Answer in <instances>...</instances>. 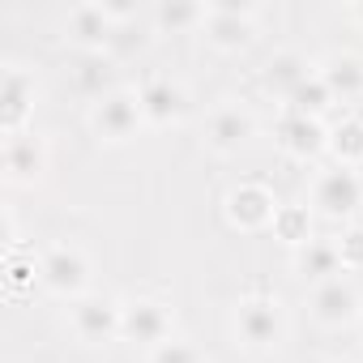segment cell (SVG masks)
I'll use <instances>...</instances> for the list:
<instances>
[{"label":"cell","mask_w":363,"mask_h":363,"mask_svg":"<svg viewBox=\"0 0 363 363\" xmlns=\"http://www.w3.org/2000/svg\"><path fill=\"white\" fill-rule=\"evenodd\" d=\"M286 308L278 295L269 291H248L240 303H235V337L244 350L252 354H269L286 342Z\"/></svg>","instance_id":"cell-1"},{"label":"cell","mask_w":363,"mask_h":363,"mask_svg":"<svg viewBox=\"0 0 363 363\" xmlns=\"http://www.w3.org/2000/svg\"><path fill=\"white\" fill-rule=\"evenodd\" d=\"M308 201H312V214L350 227V218H359V210H363V175H359V167H342V162L320 167L312 175Z\"/></svg>","instance_id":"cell-2"},{"label":"cell","mask_w":363,"mask_h":363,"mask_svg":"<svg viewBox=\"0 0 363 363\" xmlns=\"http://www.w3.org/2000/svg\"><path fill=\"white\" fill-rule=\"evenodd\" d=\"M86 120H90V133H94L99 145H128V141H137L141 128H145L141 99H137V90H128V86H111L103 99H94Z\"/></svg>","instance_id":"cell-3"},{"label":"cell","mask_w":363,"mask_h":363,"mask_svg":"<svg viewBox=\"0 0 363 363\" xmlns=\"http://www.w3.org/2000/svg\"><path fill=\"white\" fill-rule=\"evenodd\" d=\"M90 274H94V265H90V252L82 244L60 240V244H48L39 252V286L65 303L90 295Z\"/></svg>","instance_id":"cell-4"},{"label":"cell","mask_w":363,"mask_h":363,"mask_svg":"<svg viewBox=\"0 0 363 363\" xmlns=\"http://www.w3.org/2000/svg\"><path fill=\"white\" fill-rule=\"evenodd\" d=\"M252 137H257V116H252V107L244 99H218L201 120V141L218 158L240 154Z\"/></svg>","instance_id":"cell-5"},{"label":"cell","mask_w":363,"mask_h":363,"mask_svg":"<svg viewBox=\"0 0 363 363\" xmlns=\"http://www.w3.org/2000/svg\"><path fill=\"white\" fill-rule=\"evenodd\" d=\"M69 329L77 342L86 346H107L120 337L124 329V299L116 295H103V291H90L82 299L69 303Z\"/></svg>","instance_id":"cell-6"},{"label":"cell","mask_w":363,"mask_h":363,"mask_svg":"<svg viewBox=\"0 0 363 363\" xmlns=\"http://www.w3.org/2000/svg\"><path fill=\"white\" fill-rule=\"evenodd\" d=\"M201 35L214 52H244L257 39V5L248 0H218L206 5V22Z\"/></svg>","instance_id":"cell-7"},{"label":"cell","mask_w":363,"mask_h":363,"mask_svg":"<svg viewBox=\"0 0 363 363\" xmlns=\"http://www.w3.org/2000/svg\"><path fill=\"white\" fill-rule=\"evenodd\" d=\"M35 107H39V77H35V69L9 60L5 73H0V133L5 137L26 133Z\"/></svg>","instance_id":"cell-8"},{"label":"cell","mask_w":363,"mask_h":363,"mask_svg":"<svg viewBox=\"0 0 363 363\" xmlns=\"http://www.w3.org/2000/svg\"><path fill=\"white\" fill-rule=\"evenodd\" d=\"M124 342L141 346L145 354L162 342L175 337V312L167 299L158 295H137V299H124V329H120Z\"/></svg>","instance_id":"cell-9"},{"label":"cell","mask_w":363,"mask_h":363,"mask_svg":"<svg viewBox=\"0 0 363 363\" xmlns=\"http://www.w3.org/2000/svg\"><path fill=\"white\" fill-rule=\"evenodd\" d=\"M308 312H312V320H316L320 329H346V325H359V316H363V295H359V286H354L346 274H337V278L312 286Z\"/></svg>","instance_id":"cell-10"},{"label":"cell","mask_w":363,"mask_h":363,"mask_svg":"<svg viewBox=\"0 0 363 363\" xmlns=\"http://www.w3.org/2000/svg\"><path fill=\"white\" fill-rule=\"evenodd\" d=\"M137 99H141V111H145L150 128H175L179 120L189 116V90H184V82H175L171 73H150L137 86Z\"/></svg>","instance_id":"cell-11"},{"label":"cell","mask_w":363,"mask_h":363,"mask_svg":"<svg viewBox=\"0 0 363 363\" xmlns=\"http://www.w3.org/2000/svg\"><path fill=\"white\" fill-rule=\"evenodd\" d=\"M274 137H278V145H282L291 158H299V162H312V158L329 154V124H325L320 116H303V111H295V107H282V111H278Z\"/></svg>","instance_id":"cell-12"},{"label":"cell","mask_w":363,"mask_h":363,"mask_svg":"<svg viewBox=\"0 0 363 363\" xmlns=\"http://www.w3.org/2000/svg\"><path fill=\"white\" fill-rule=\"evenodd\" d=\"M48 158H52V150H48V141H43L35 128H26V133H18V137H5V150H0L5 179H9L13 189L39 184L43 171H48Z\"/></svg>","instance_id":"cell-13"},{"label":"cell","mask_w":363,"mask_h":363,"mask_svg":"<svg viewBox=\"0 0 363 363\" xmlns=\"http://www.w3.org/2000/svg\"><path fill=\"white\" fill-rule=\"evenodd\" d=\"M223 214L235 231H265L274 227V214H278V197L257 184V179H244V184H235L223 201Z\"/></svg>","instance_id":"cell-14"},{"label":"cell","mask_w":363,"mask_h":363,"mask_svg":"<svg viewBox=\"0 0 363 363\" xmlns=\"http://www.w3.org/2000/svg\"><path fill=\"white\" fill-rule=\"evenodd\" d=\"M111 30H116V22L107 18V9L103 5H73L69 9V18H65V35L82 48V52H103L107 43H111Z\"/></svg>","instance_id":"cell-15"},{"label":"cell","mask_w":363,"mask_h":363,"mask_svg":"<svg viewBox=\"0 0 363 363\" xmlns=\"http://www.w3.org/2000/svg\"><path fill=\"white\" fill-rule=\"evenodd\" d=\"M316 73L325 77V86L337 103H359L363 99V56L359 52H329L316 65Z\"/></svg>","instance_id":"cell-16"},{"label":"cell","mask_w":363,"mask_h":363,"mask_svg":"<svg viewBox=\"0 0 363 363\" xmlns=\"http://www.w3.org/2000/svg\"><path fill=\"white\" fill-rule=\"evenodd\" d=\"M316 73V65H308V56L303 52H295V48H286V52H274L269 56V65H265V73H261V82H265V90L269 94H278L282 103L308 82Z\"/></svg>","instance_id":"cell-17"},{"label":"cell","mask_w":363,"mask_h":363,"mask_svg":"<svg viewBox=\"0 0 363 363\" xmlns=\"http://www.w3.org/2000/svg\"><path fill=\"white\" fill-rule=\"evenodd\" d=\"M291 265H295V274L303 278V282H329V278H337L342 274V257H337V244L333 240H308L303 248H295L291 252Z\"/></svg>","instance_id":"cell-18"},{"label":"cell","mask_w":363,"mask_h":363,"mask_svg":"<svg viewBox=\"0 0 363 363\" xmlns=\"http://www.w3.org/2000/svg\"><path fill=\"white\" fill-rule=\"evenodd\" d=\"M329 158L342 167H363V120L359 116H342L337 124H329Z\"/></svg>","instance_id":"cell-19"},{"label":"cell","mask_w":363,"mask_h":363,"mask_svg":"<svg viewBox=\"0 0 363 363\" xmlns=\"http://www.w3.org/2000/svg\"><path fill=\"white\" fill-rule=\"evenodd\" d=\"M201 22H206V5H197V0H158L154 5V26L167 35L201 30Z\"/></svg>","instance_id":"cell-20"},{"label":"cell","mask_w":363,"mask_h":363,"mask_svg":"<svg viewBox=\"0 0 363 363\" xmlns=\"http://www.w3.org/2000/svg\"><path fill=\"white\" fill-rule=\"evenodd\" d=\"M274 235H278L282 244H291V252L303 248L308 240H316V235H312V210H308V206H278V214H274Z\"/></svg>","instance_id":"cell-21"},{"label":"cell","mask_w":363,"mask_h":363,"mask_svg":"<svg viewBox=\"0 0 363 363\" xmlns=\"http://www.w3.org/2000/svg\"><path fill=\"white\" fill-rule=\"evenodd\" d=\"M329 103H337V99L329 94V86H325V77H320V73H312V77H308L291 99H286V107H295V111H303V116H320V120H325Z\"/></svg>","instance_id":"cell-22"},{"label":"cell","mask_w":363,"mask_h":363,"mask_svg":"<svg viewBox=\"0 0 363 363\" xmlns=\"http://www.w3.org/2000/svg\"><path fill=\"white\" fill-rule=\"evenodd\" d=\"M145 363H210L206 359V350L193 342V337H171V342H162V346H154L150 354H145Z\"/></svg>","instance_id":"cell-23"},{"label":"cell","mask_w":363,"mask_h":363,"mask_svg":"<svg viewBox=\"0 0 363 363\" xmlns=\"http://www.w3.org/2000/svg\"><path fill=\"white\" fill-rule=\"evenodd\" d=\"M333 244H337L342 269H363V227H359V223L342 227V231L333 235Z\"/></svg>","instance_id":"cell-24"},{"label":"cell","mask_w":363,"mask_h":363,"mask_svg":"<svg viewBox=\"0 0 363 363\" xmlns=\"http://www.w3.org/2000/svg\"><path fill=\"white\" fill-rule=\"evenodd\" d=\"M30 282H39V257L22 261L18 252H9V291H22Z\"/></svg>","instance_id":"cell-25"},{"label":"cell","mask_w":363,"mask_h":363,"mask_svg":"<svg viewBox=\"0 0 363 363\" xmlns=\"http://www.w3.org/2000/svg\"><path fill=\"white\" fill-rule=\"evenodd\" d=\"M5 240L18 244V218H13V210H5Z\"/></svg>","instance_id":"cell-26"},{"label":"cell","mask_w":363,"mask_h":363,"mask_svg":"<svg viewBox=\"0 0 363 363\" xmlns=\"http://www.w3.org/2000/svg\"><path fill=\"white\" fill-rule=\"evenodd\" d=\"M350 18H354V22H363V5H354V9H350Z\"/></svg>","instance_id":"cell-27"},{"label":"cell","mask_w":363,"mask_h":363,"mask_svg":"<svg viewBox=\"0 0 363 363\" xmlns=\"http://www.w3.org/2000/svg\"><path fill=\"white\" fill-rule=\"evenodd\" d=\"M359 333H363V316H359Z\"/></svg>","instance_id":"cell-28"},{"label":"cell","mask_w":363,"mask_h":363,"mask_svg":"<svg viewBox=\"0 0 363 363\" xmlns=\"http://www.w3.org/2000/svg\"><path fill=\"white\" fill-rule=\"evenodd\" d=\"M333 363H342V359H333Z\"/></svg>","instance_id":"cell-29"}]
</instances>
